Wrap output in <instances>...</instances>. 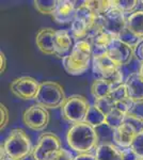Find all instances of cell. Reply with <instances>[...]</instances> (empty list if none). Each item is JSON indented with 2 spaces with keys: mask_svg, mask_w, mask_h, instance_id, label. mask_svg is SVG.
Returning <instances> with one entry per match:
<instances>
[{
  "mask_svg": "<svg viewBox=\"0 0 143 160\" xmlns=\"http://www.w3.org/2000/svg\"><path fill=\"white\" fill-rule=\"evenodd\" d=\"M139 3L140 1L138 0H112V7L124 14L126 13L131 14V13L136 12V8Z\"/></svg>",
  "mask_w": 143,
  "mask_h": 160,
  "instance_id": "obj_25",
  "label": "cell"
},
{
  "mask_svg": "<svg viewBox=\"0 0 143 160\" xmlns=\"http://www.w3.org/2000/svg\"><path fill=\"white\" fill-rule=\"evenodd\" d=\"M110 97L114 100V102L127 98V97H128V93H127L126 84L123 83V84H121V86H119L118 88H115L112 91V93L110 94Z\"/></svg>",
  "mask_w": 143,
  "mask_h": 160,
  "instance_id": "obj_30",
  "label": "cell"
},
{
  "mask_svg": "<svg viewBox=\"0 0 143 160\" xmlns=\"http://www.w3.org/2000/svg\"><path fill=\"white\" fill-rule=\"evenodd\" d=\"M74 160H97L95 155L93 154H79L75 156Z\"/></svg>",
  "mask_w": 143,
  "mask_h": 160,
  "instance_id": "obj_34",
  "label": "cell"
},
{
  "mask_svg": "<svg viewBox=\"0 0 143 160\" xmlns=\"http://www.w3.org/2000/svg\"><path fill=\"white\" fill-rule=\"evenodd\" d=\"M131 152L139 159H143V131L137 133L130 146Z\"/></svg>",
  "mask_w": 143,
  "mask_h": 160,
  "instance_id": "obj_28",
  "label": "cell"
},
{
  "mask_svg": "<svg viewBox=\"0 0 143 160\" xmlns=\"http://www.w3.org/2000/svg\"><path fill=\"white\" fill-rule=\"evenodd\" d=\"M93 59L92 46L88 40L76 41L69 56L62 60L63 68L67 74L79 76L89 69Z\"/></svg>",
  "mask_w": 143,
  "mask_h": 160,
  "instance_id": "obj_2",
  "label": "cell"
},
{
  "mask_svg": "<svg viewBox=\"0 0 143 160\" xmlns=\"http://www.w3.org/2000/svg\"><path fill=\"white\" fill-rule=\"evenodd\" d=\"M48 109L35 104L31 105L23 113V123L26 127L34 131H43L49 123Z\"/></svg>",
  "mask_w": 143,
  "mask_h": 160,
  "instance_id": "obj_8",
  "label": "cell"
},
{
  "mask_svg": "<svg viewBox=\"0 0 143 160\" xmlns=\"http://www.w3.org/2000/svg\"><path fill=\"white\" fill-rule=\"evenodd\" d=\"M138 74H139V76L143 79V61H141V64H140V68H139Z\"/></svg>",
  "mask_w": 143,
  "mask_h": 160,
  "instance_id": "obj_36",
  "label": "cell"
},
{
  "mask_svg": "<svg viewBox=\"0 0 143 160\" xmlns=\"http://www.w3.org/2000/svg\"><path fill=\"white\" fill-rule=\"evenodd\" d=\"M127 28L138 38L143 41V10H137L127 16Z\"/></svg>",
  "mask_w": 143,
  "mask_h": 160,
  "instance_id": "obj_19",
  "label": "cell"
},
{
  "mask_svg": "<svg viewBox=\"0 0 143 160\" xmlns=\"http://www.w3.org/2000/svg\"><path fill=\"white\" fill-rule=\"evenodd\" d=\"M2 145L7 156L15 160H24L33 152L29 136L22 128H14L10 131Z\"/></svg>",
  "mask_w": 143,
  "mask_h": 160,
  "instance_id": "obj_3",
  "label": "cell"
},
{
  "mask_svg": "<svg viewBox=\"0 0 143 160\" xmlns=\"http://www.w3.org/2000/svg\"><path fill=\"white\" fill-rule=\"evenodd\" d=\"M128 97L134 102L135 105L143 104V79L139 74H131L125 80Z\"/></svg>",
  "mask_w": 143,
  "mask_h": 160,
  "instance_id": "obj_17",
  "label": "cell"
},
{
  "mask_svg": "<svg viewBox=\"0 0 143 160\" xmlns=\"http://www.w3.org/2000/svg\"><path fill=\"white\" fill-rule=\"evenodd\" d=\"M135 50L130 45L124 43L120 38H114L108 50V55L116 64L122 66L128 65L135 57Z\"/></svg>",
  "mask_w": 143,
  "mask_h": 160,
  "instance_id": "obj_11",
  "label": "cell"
},
{
  "mask_svg": "<svg viewBox=\"0 0 143 160\" xmlns=\"http://www.w3.org/2000/svg\"><path fill=\"white\" fill-rule=\"evenodd\" d=\"M137 55H138V57H139L140 59H141V61H143V42L140 44L139 47H138Z\"/></svg>",
  "mask_w": 143,
  "mask_h": 160,
  "instance_id": "obj_35",
  "label": "cell"
},
{
  "mask_svg": "<svg viewBox=\"0 0 143 160\" xmlns=\"http://www.w3.org/2000/svg\"><path fill=\"white\" fill-rule=\"evenodd\" d=\"M124 122L128 123L131 127H134V129L137 131V133L143 131V115L137 114L135 112H130L128 114H126Z\"/></svg>",
  "mask_w": 143,
  "mask_h": 160,
  "instance_id": "obj_26",
  "label": "cell"
},
{
  "mask_svg": "<svg viewBox=\"0 0 143 160\" xmlns=\"http://www.w3.org/2000/svg\"><path fill=\"white\" fill-rule=\"evenodd\" d=\"M57 30L50 27L42 28L35 35V44L41 52L48 56L56 55L54 52V37Z\"/></svg>",
  "mask_w": 143,
  "mask_h": 160,
  "instance_id": "obj_14",
  "label": "cell"
},
{
  "mask_svg": "<svg viewBox=\"0 0 143 160\" xmlns=\"http://www.w3.org/2000/svg\"><path fill=\"white\" fill-rule=\"evenodd\" d=\"M66 98L63 87L60 83L56 81H43L40 84L35 102L46 109H57L63 106Z\"/></svg>",
  "mask_w": 143,
  "mask_h": 160,
  "instance_id": "obj_4",
  "label": "cell"
},
{
  "mask_svg": "<svg viewBox=\"0 0 143 160\" xmlns=\"http://www.w3.org/2000/svg\"><path fill=\"white\" fill-rule=\"evenodd\" d=\"M61 149V140L58 136L53 132H43L38 137L31 156L33 160H56Z\"/></svg>",
  "mask_w": 143,
  "mask_h": 160,
  "instance_id": "obj_6",
  "label": "cell"
},
{
  "mask_svg": "<svg viewBox=\"0 0 143 160\" xmlns=\"http://www.w3.org/2000/svg\"><path fill=\"white\" fill-rule=\"evenodd\" d=\"M91 107L89 100L82 95L74 94L69 96L65 102L61 107V118L65 122L71 124H78L84 122Z\"/></svg>",
  "mask_w": 143,
  "mask_h": 160,
  "instance_id": "obj_5",
  "label": "cell"
},
{
  "mask_svg": "<svg viewBox=\"0 0 143 160\" xmlns=\"http://www.w3.org/2000/svg\"><path fill=\"white\" fill-rule=\"evenodd\" d=\"M74 47L72 34L65 29L57 30L54 37V57L63 60L65 57L71 53Z\"/></svg>",
  "mask_w": 143,
  "mask_h": 160,
  "instance_id": "obj_15",
  "label": "cell"
},
{
  "mask_svg": "<svg viewBox=\"0 0 143 160\" xmlns=\"http://www.w3.org/2000/svg\"><path fill=\"white\" fill-rule=\"evenodd\" d=\"M84 122L91 125L92 127L97 128L101 125H106V114L101 112L96 106L91 105Z\"/></svg>",
  "mask_w": 143,
  "mask_h": 160,
  "instance_id": "obj_21",
  "label": "cell"
},
{
  "mask_svg": "<svg viewBox=\"0 0 143 160\" xmlns=\"http://www.w3.org/2000/svg\"><path fill=\"white\" fill-rule=\"evenodd\" d=\"M7 69V58H6V55H4L3 51H0V73L4 74Z\"/></svg>",
  "mask_w": 143,
  "mask_h": 160,
  "instance_id": "obj_33",
  "label": "cell"
},
{
  "mask_svg": "<svg viewBox=\"0 0 143 160\" xmlns=\"http://www.w3.org/2000/svg\"><path fill=\"white\" fill-rule=\"evenodd\" d=\"M93 74L96 79H107L120 66L109 57L108 52L100 56H94L92 59Z\"/></svg>",
  "mask_w": 143,
  "mask_h": 160,
  "instance_id": "obj_12",
  "label": "cell"
},
{
  "mask_svg": "<svg viewBox=\"0 0 143 160\" xmlns=\"http://www.w3.org/2000/svg\"><path fill=\"white\" fill-rule=\"evenodd\" d=\"M134 108H135V104L129 97H127L125 99L119 100V102H115V104H114V109L121 111L124 114H128V113L132 112Z\"/></svg>",
  "mask_w": 143,
  "mask_h": 160,
  "instance_id": "obj_29",
  "label": "cell"
},
{
  "mask_svg": "<svg viewBox=\"0 0 143 160\" xmlns=\"http://www.w3.org/2000/svg\"><path fill=\"white\" fill-rule=\"evenodd\" d=\"M40 82L30 76H22L15 78L10 84L12 94L23 100L35 99L40 89Z\"/></svg>",
  "mask_w": 143,
  "mask_h": 160,
  "instance_id": "obj_9",
  "label": "cell"
},
{
  "mask_svg": "<svg viewBox=\"0 0 143 160\" xmlns=\"http://www.w3.org/2000/svg\"><path fill=\"white\" fill-rule=\"evenodd\" d=\"M66 142L69 146L79 154H91L93 149L98 148L100 137L96 128L88 123L74 124L66 132Z\"/></svg>",
  "mask_w": 143,
  "mask_h": 160,
  "instance_id": "obj_1",
  "label": "cell"
},
{
  "mask_svg": "<svg viewBox=\"0 0 143 160\" xmlns=\"http://www.w3.org/2000/svg\"><path fill=\"white\" fill-rule=\"evenodd\" d=\"M97 160H125V151L114 143H104L95 149Z\"/></svg>",
  "mask_w": 143,
  "mask_h": 160,
  "instance_id": "obj_18",
  "label": "cell"
},
{
  "mask_svg": "<svg viewBox=\"0 0 143 160\" xmlns=\"http://www.w3.org/2000/svg\"><path fill=\"white\" fill-rule=\"evenodd\" d=\"M114 88L107 79H95L91 86V94L96 98H103V97L110 96Z\"/></svg>",
  "mask_w": 143,
  "mask_h": 160,
  "instance_id": "obj_20",
  "label": "cell"
},
{
  "mask_svg": "<svg viewBox=\"0 0 143 160\" xmlns=\"http://www.w3.org/2000/svg\"><path fill=\"white\" fill-rule=\"evenodd\" d=\"M114 100L111 98L110 96L103 97V98H96L94 99V106L100 109L101 112H104L105 114H108L110 111L114 109Z\"/></svg>",
  "mask_w": 143,
  "mask_h": 160,
  "instance_id": "obj_27",
  "label": "cell"
},
{
  "mask_svg": "<svg viewBox=\"0 0 143 160\" xmlns=\"http://www.w3.org/2000/svg\"><path fill=\"white\" fill-rule=\"evenodd\" d=\"M75 157L73 156V154L69 151L62 148L61 151L59 152L58 156H57L56 160H74Z\"/></svg>",
  "mask_w": 143,
  "mask_h": 160,
  "instance_id": "obj_32",
  "label": "cell"
},
{
  "mask_svg": "<svg viewBox=\"0 0 143 160\" xmlns=\"http://www.w3.org/2000/svg\"><path fill=\"white\" fill-rule=\"evenodd\" d=\"M125 117H126V114L122 113L121 111L113 109L112 111H110L108 114H106V125L113 130L116 129V128L120 127V126L124 123Z\"/></svg>",
  "mask_w": 143,
  "mask_h": 160,
  "instance_id": "obj_23",
  "label": "cell"
},
{
  "mask_svg": "<svg viewBox=\"0 0 143 160\" xmlns=\"http://www.w3.org/2000/svg\"><path fill=\"white\" fill-rule=\"evenodd\" d=\"M95 25L114 38H119L127 29V17L112 7L109 11L96 17Z\"/></svg>",
  "mask_w": 143,
  "mask_h": 160,
  "instance_id": "obj_7",
  "label": "cell"
},
{
  "mask_svg": "<svg viewBox=\"0 0 143 160\" xmlns=\"http://www.w3.org/2000/svg\"><path fill=\"white\" fill-rule=\"evenodd\" d=\"M76 6L75 1L71 0H58V4L54 10V14L51 15L57 24H69L73 22L76 16Z\"/></svg>",
  "mask_w": 143,
  "mask_h": 160,
  "instance_id": "obj_13",
  "label": "cell"
},
{
  "mask_svg": "<svg viewBox=\"0 0 143 160\" xmlns=\"http://www.w3.org/2000/svg\"><path fill=\"white\" fill-rule=\"evenodd\" d=\"M10 120V115H9V110L6 107V105H3L1 102L0 104V130H3L4 128L8 126Z\"/></svg>",
  "mask_w": 143,
  "mask_h": 160,
  "instance_id": "obj_31",
  "label": "cell"
},
{
  "mask_svg": "<svg viewBox=\"0 0 143 160\" xmlns=\"http://www.w3.org/2000/svg\"><path fill=\"white\" fill-rule=\"evenodd\" d=\"M114 38H115L113 35L106 32L105 30H103L101 28L94 24L92 29L88 33L87 38H84V40H88L90 42L93 50V57H94L107 53L109 47H110L111 43L113 42Z\"/></svg>",
  "mask_w": 143,
  "mask_h": 160,
  "instance_id": "obj_10",
  "label": "cell"
},
{
  "mask_svg": "<svg viewBox=\"0 0 143 160\" xmlns=\"http://www.w3.org/2000/svg\"><path fill=\"white\" fill-rule=\"evenodd\" d=\"M138 160H143V159H138Z\"/></svg>",
  "mask_w": 143,
  "mask_h": 160,
  "instance_id": "obj_39",
  "label": "cell"
},
{
  "mask_svg": "<svg viewBox=\"0 0 143 160\" xmlns=\"http://www.w3.org/2000/svg\"><path fill=\"white\" fill-rule=\"evenodd\" d=\"M137 131L128 123L124 122L120 127L113 130V143L121 148H130Z\"/></svg>",
  "mask_w": 143,
  "mask_h": 160,
  "instance_id": "obj_16",
  "label": "cell"
},
{
  "mask_svg": "<svg viewBox=\"0 0 143 160\" xmlns=\"http://www.w3.org/2000/svg\"><path fill=\"white\" fill-rule=\"evenodd\" d=\"M1 160H15V159H13V158H10L9 156H7V157H4V158H2Z\"/></svg>",
  "mask_w": 143,
  "mask_h": 160,
  "instance_id": "obj_37",
  "label": "cell"
},
{
  "mask_svg": "<svg viewBox=\"0 0 143 160\" xmlns=\"http://www.w3.org/2000/svg\"><path fill=\"white\" fill-rule=\"evenodd\" d=\"M140 3H141L142 6H143V0H141V1H140Z\"/></svg>",
  "mask_w": 143,
  "mask_h": 160,
  "instance_id": "obj_38",
  "label": "cell"
},
{
  "mask_svg": "<svg viewBox=\"0 0 143 160\" xmlns=\"http://www.w3.org/2000/svg\"><path fill=\"white\" fill-rule=\"evenodd\" d=\"M34 8L36 11L44 15H53L58 4V0H34Z\"/></svg>",
  "mask_w": 143,
  "mask_h": 160,
  "instance_id": "obj_24",
  "label": "cell"
},
{
  "mask_svg": "<svg viewBox=\"0 0 143 160\" xmlns=\"http://www.w3.org/2000/svg\"><path fill=\"white\" fill-rule=\"evenodd\" d=\"M87 6L95 13L96 15H101L112 8V0H85Z\"/></svg>",
  "mask_w": 143,
  "mask_h": 160,
  "instance_id": "obj_22",
  "label": "cell"
}]
</instances>
